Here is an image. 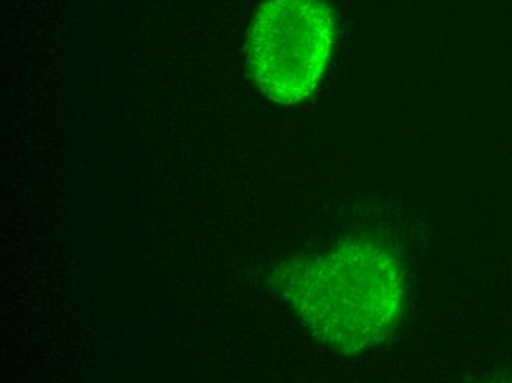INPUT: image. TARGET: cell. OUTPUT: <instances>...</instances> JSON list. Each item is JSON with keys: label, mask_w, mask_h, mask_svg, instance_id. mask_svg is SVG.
<instances>
[{"label": "cell", "mask_w": 512, "mask_h": 383, "mask_svg": "<svg viewBox=\"0 0 512 383\" xmlns=\"http://www.w3.org/2000/svg\"><path fill=\"white\" fill-rule=\"evenodd\" d=\"M332 43V11L324 0H267L249 33V70L268 98L296 104L314 90Z\"/></svg>", "instance_id": "7a4b0ae2"}, {"label": "cell", "mask_w": 512, "mask_h": 383, "mask_svg": "<svg viewBox=\"0 0 512 383\" xmlns=\"http://www.w3.org/2000/svg\"><path fill=\"white\" fill-rule=\"evenodd\" d=\"M290 297L318 338L359 350L383 338L401 307L395 258L373 244H349L293 272Z\"/></svg>", "instance_id": "6da1fadb"}]
</instances>
